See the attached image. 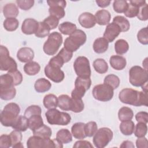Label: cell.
I'll return each mask as SVG.
<instances>
[{"label": "cell", "mask_w": 148, "mask_h": 148, "mask_svg": "<svg viewBox=\"0 0 148 148\" xmlns=\"http://www.w3.org/2000/svg\"><path fill=\"white\" fill-rule=\"evenodd\" d=\"M120 101L124 103L135 106H147V92L139 91L132 88L123 89L119 94Z\"/></svg>", "instance_id": "obj_1"}, {"label": "cell", "mask_w": 148, "mask_h": 148, "mask_svg": "<svg viewBox=\"0 0 148 148\" xmlns=\"http://www.w3.org/2000/svg\"><path fill=\"white\" fill-rule=\"evenodd\" d=\"M20 113V108L16 103H8L0 114L1 123L5 127H12Z\"/></svg>", "instance_id": "obj_2"}, {"label": "cell", "mask_w": 148, "mask_h": 148, "mask_svg": "<svg viewBox=\"0 0 148 148\" xmlns=\"http://www.w3.org/2000/svg\"><path fill=\"white\" fill-rule=\"evenodd\" d=\"M86 40L87 36L85 32L81 29H76L69 37L65 39L64 43V47L73 53L77 51L81 46L83 45Z\"/></svg>", "instance_id": "obj_3"}, {"label": "cell", "mask_w": 148, "mask_h": 148, "mask_svg": "<svg viewBox=\"0 0 148 148\" xmlns=\"http://www.w3.org/2000/svg\"><path fill=\"white\" fill-rule=\"evenodd\" d=\"M47 121L51 125H66L71 121V117L68 113L60 112L56 108L49 109L45 113Z\"/></svg>", "instance_id": "obj_4"}, {"label": "cell", "mask_w": 148, "mask_h": 148, "mask_svg": "<svg viewBox=\"0 0 148 148\" xmlns=\"http://www.w3.org/2000/svg\"><path fill=\"white\" fill-rule=\"evenodd\" d=\"M147 71L140 66L135 65L129 71V81L135 87H140L147 83Z\"/></svg>", "instance_id": "obj_5"}, {"label": "cell", "mask_w": 148, "mask_h": 148, "mask_svg": "<svg viewBox=\"0 0 148 148\" xmlns=\"http://www.w3.org/2000/svg\"><path fill=\"white\" fill-rule=\"evenodd\" d=\"M62 43V36L61 34L58 32H51L43 45V51L49 56L54 55Z\"/></svg>", "instance_id": "obj_6"}, {"label": "cell", "mask_w": 148, "mask_h": 148, "mask_svg": "<svg viewBox=\"0 0 148 148\" xmlns=\"http://www.w3.org/2000/svg\"><path fill=\"white\" fill-rule=\"evenodd\" d=\"M113 134L112 131L107 127L97 130L93 136V143L96 147L103 148L112 140Z\"/></svg>", "instance_id": "obj_7"}, {"label": "cell", "mask_w": 148, "mask_h": 148, "mask_svg": "<svg viewBox=\"0 0 148 148\" xmlns=\"http://www.w3.org/2000/svg\"><path fill=\"white\" fill-rule=\"evenodd\" d=\"M0 69L8 72L17 70L16 62L10 57L8 49L3 45L0 46Z\"/></svg>", "instance_id": "obj_8"}, {"label": "cell", "mask_w": 148, "mask_h": 148, "mask_svg": "<svg viewBox=\"0 0 148 148\" xmlns=\"http://www.w3.org/2000/svg\"><path fill=\"white\" fill-rule=\"evenodd\" d=\"M113 90L110 86L103 83L94 86L92 94L95 99L102 102H107L112 99L114 95Z\"/></svg>", "instance_id": "obj_9"}, {"label": "cell", "mask_w": 148, "mask_h": 148, "mask_svg": "<svg viewBox=\"0 0 148 148\" xmlns=\"http://www.w3.org/2000/svg\"><path fill=\"white\" fill-rule=\"evenodd\" d=\"M73 68L77 76L90 77L91 68L88 59L84 56L78 57L73 63Z\"/></svg>", "instance_id": "obj_10"}, {"label": "cell", "mask_w": 148, "mask_h": 148, "mask_svg": "<svg viewBox=\"0 0 148 148\" xmlns=\"http://www.w3.org/2000/svg\"><path fill=\"white\" fill-rule=\"evenodd\" d=\"M28 148H42V147H56L54 139L43 138L34 135L29 138L27 142Z\"/></svg>", "instance_id": "obj_11"}, {"label": "cell", "mask_w": 148, "mask_h": 148, "mask_svg": "<svg viewBox=\"0 0 148 148\" xmlns=\"http://www.w3.org/2000/svg\"><path fill=\"white\" fill-rule=\"evenodd\" d=\"M44 71L46 76L55 83L61 82L65 77V74L60 67L50 63L45 66Z\"/></svg>", "instance_id": "obj_12"}, {"label": "cell", "mask_w": 148, "mask_h": 148, "mask_svg": "<svg viewBox=\"0 0 148 148\" xmlns=\"http://www.w3.org/2000/svg\"><path fill=\"white\" fill-rule=\"evenodd\" d=\"M47 3L49 6V12L50 15L56 16L59 20L65 16L64 8L66 5L65 1H47Z\"/></svg>", "instance_id": "obj_13"}, {"label": "cell", "mask_w": 148, "mask_h": 148, "mask_svg": "<svg viewBox=\"0 0 148 148\" xmlns=\"http://www.w3.org/2000/svg\"><path fill=\"white\" fill-rule=\"evenodd\" d=\"M120 27L115 23H109L105 29L103 37L108 42H112L120 34Z\"/></svg>", "instance_id": "obj_14"}, {"label": "cell", "mask_w": 148, "mask_h": 148, "mask_svg": "<svg viewBox=\"0 0 148 148\" xmlns=\"http://www.w3.org/2000/svg\"><path fill=\"white\" fill-rule=\"evenodd\" d=\"M39 25V22L31 18L25 19L21 25V31L26 35L35 34Z\"/></svg>", "instance_id": "obj_15"}, {"label": "cell", "mask_w": 148, "mask_h": 148, "mask_svg": "<svg viewBox=\"0 0 148 148\" xmlns=\"http://www.w3.org/2000/svg\"><path fill=\"white\" fill-rule=\"evenodd\" d=\"M78 21L80 25L85 28H92L96 24L95 16L89 12L82 13L79 16Z\"/></svg>", "instance_id": "obj_16"}, {"label": "cell", "mask_w": 148, "mask_h": 148, "mask_svg": "<svg viewBox=\"0 0 148 148\" xmlns=\"http://www.w3.org/2000/svg\"><path fill=\"white\" fill-rule=\"evenodd\" d=\"M17 59L22 62H29L32 61L34 58V50L28 47L20 48L17 53Z\"/></svg>", "instance_id": "obj_17"}, {"label": "cell", "mask_w": 148, "mask_h": 148, "mask_svg": "<svg viewBox=\"0 0 148 148\" xmlns=\"http://www.w3.org/2000/svg\"><path fill=\"white\" fill-rule=\"evenodd\" d=\"M109 62L111 66L115 70H123L127 65L126 59L121 56L118 55H113L110 57Z\"/></svg>", "instance_id": "obj_18"}, {"label": "cell", "mask_w": 148, "mask_h": 148, "mask_svg": "<svg viewBox=\"0 0 148 148\" xmlns=\"http://www.w3.org/2000/svg\"><path fill=\"white\" fill-rule=\"evenodd\" d=\"M96 23L100 25H105L108 24L110 21L111 15L107 10L102 9L97 11L95 14Z\"/></svg>", "instance_id": "obj_19"}, {"label": "cell", "mask_w": 148, "mask_h": 148, "mask_svg": "<svg viewBox=\"0 0 148 148\" xmlns=\"http://www.w3.org/2000/svg\"><path fill=\"white\" fill-rule=\"evenodd\" d=\"M85 124L82 122L75 123L71 127V132L73 136L77 139H83L86 136L85 133Z\"/></svg>", "instance_id": "obj_20"}, {"label": "cell", "mask_w": 148, "mask_h": 148, "mask_svg": "<svg viewBox=\"0 0 148 148\" xmlns=\"http://www.w3.org/2000/svg\"><path fill=\"white\" fill-rule=\"evenodd\" d=\"M19 13L18 8L13 3L6 4L3 8V16L7 18H16Z\"/></svg>", "instance_id": "obj_21"}, {"label": "cell", "mask_w": 148, "mask_h": 148, "mask_svg": "<svg viewBox=\"0 0 148 148\" xmlns=\"http://www.w3.org/2000/svg\"><path fill=\"white\" fill-rule=\"evenodd\" d=\"M109 42L104 38L96 39L93 43V50L98 54L105 53L108 49Z\"/></svg>", "instance_id": "obj_22"}, {"label": "cell", "mask_w": 148, "mask_h": 148, "mask_svg": "<svg viewBox=\"0 0 148 148\" xmlns=\"http://www.w3.org/2000/svg\"><path fill=\"white\" fill-rule=\"evenodd\" d=\"M51 87V84L46 79L39 78L36 80L34 88L36 92L39 93H43L49 91Z\"/></svg>", "instance_id": "obj_23"}, {"label": "cell", "mask_w": 148, "mask_h": 148, "mask_svg": "<svg viewBox=\"0 0 148 148\" xmlns=\"http://www.w3.org/2000/svg\"><path fill=\"white\" fill-rule=\"evenodd\" d=\"M56 139L62 144H66L72 142V136L68 129L62 128L57 132Z\"/></svg>", "instance_id": "obj_24"}, {"label": "cell", "mask_w": 148, "mask_h": 148, "mask_svg": "<svg viewBox=\"0 0 148 148\" xmlns=\"http://www.w3.org/2000/svg\"><path fill=\"white\" fill-rule=\"evenodd\" d=\"M14 130L25 131L29 128L28 119L25 116H18L14 124L12 127Z\"/></svg>", "instance_id": "obj_25"}, {"label": "cell", "mask_w": 148, "mask_h": 148, "mask_svg": "<svg viewBox=\"0 0 148 148\" xmlns=\"http://www.w3.org/2000/svg\"><path fill=\"white\" fill-rule=\"evenodd\" d=\"M40 70V65L35 61H30L24 66V71L26 74L29 76H34L38 74Z\"/></svg>", "instance_id": "obj_26"}, {"label": "cell", "mask_w": 148, "mask_h": 148, "mask_svg": "<svg viewBox=\"0 0 148 148\" xmlns=\"http://www.w3.org/2000/svg\"><path fill=\"white\" fill-rule=\"evenodd\" d=\"M28 119L29 128L33 132L43 125V119L40 114H35L30 116Z\"/></svg>", "instance_id": "obj_27"}, {"label": "cell", "mask_w": 148, "mask_h": 148, "mask_svg": "<svg viewBox=\"0 0 148 148\" xmlns=\"http://www.w3.org/2000/svg\"><path fill=\"white\" fill-rule=\"evenodd\" d=\"M43 102L44 106L47 109L56 108L58 106V98L53 94L46 95L43 98Z\"/></svg>", "instance_id": "obj_28"}, {"label": "cell", "mask_w": 148, "mask_h": 148, "mask_svg": "<svg viewBox=\"0 0 148 148\" xmlns=\"http://www.w3.org/2000/svg\"><path fill=\"white\" fill-rule=\"evenodd\" d=\"M121 132L124 135H131L133 134L135 129L134 123L131 120L122 121L119 126Z\"/></svg>", "instance_id": "obj_29"}, {"label": "cell", "mask_w": 148, "mask_h": 148, "mask_svg": "<svg viewBox=\"0 0 148 148\" xmlns=\"http://www.w3.org/2000/svg\"><path fill=\"white\" fill-rule=\"evenodd\" d=\"M58 106L62 110H71V98L66 94L60 95L58 98Z\"/></svg>", "instance_id": "obj_30"}, {"label": "cell", "mask_w": 148, "mask_h": 148, "mask_svg": "<svg viewBox=\"0 0 148 148\" xmlns=\"http://www.w3.org/2000/svg\"><path fill=\"white\" fill-rule=\"evenodd\" d=\"M58 29L62 34L65 35H70L77 29L76 25L75 24L66 21L60 24V25L58 26Z\"/></svg>", "instance_id": "obj_31"}, {"label": "cell", "mask_w": 148, "mask_h": 148, "mask_svg": "<svg viewBox=\"0 0 148 148\" xmlns=\"http://www.w3.org/2000/svg\"><path fill=\"white\" fill-rule=\"evenodd\" d=\"M113 23L116 24L120 27L121 32L128 31L130 28V22L122 16H115L113 19Z\"/></svg>", "instance_id": "obj_32"}, {"label": "cell", "mask_w": 148, "mask_h": 148, "mask_svg": "<svg viewBox=\"0 0 148 148\" xmlns=\"http://www.w3.org/2000/svg\"><path fill=\"white\" fill-rule=\"evenodd\" d=\"M134 113L132 110L126 106L121 108L118 112V117L120 121H124L127 120H131L133 118Z\"/></svg>", "instance_id": "obj_33"}, {"label": "cell", "mask_w": 148, "mask_h": 148, "mask_svg": "<svg viewBox=\"0 0 148 148\" xmlns=\"http://www.w3.org/2000/svg\"><path fill=\"white\" fill-rule=\"evenodd\" d=\"M129 49L128 42L123 39L117 40L114 43V50L117 54L122 55L126 53Z\"/></svg>", "instance_id": "obj_34"}, {"label": "cell", "mask_w": 148, "mask_h": 148, "mask_svg": "<svg viewBox=\"0 0 148 148\" xmlns=\"http://www.w3.org/2000/svg\"><path fill=\"white\" fill-rule=\"evenodd\" d=\"M93 67L99 73H105L108 70V65L106 61L102 58H97L93 62Z\"/></svg>", "instance_id": "obj_35"}, {"label": "cell", "mask_w": 148, "mask_h": 148, "mask_svg": "<svg viewBox=\"0 0 148 148\" xmlns=\"http://www.w3.org/2000/svg\"><path fill=\"white\" fill-rule=\"evenodd\" d=\"M16 94V90L14 87L0 88V97L2 99L8 101L13 99Z\"/></svg>", "instance_id": "obj_36"}, {"label": "cell", "mask_w": 148, "mask_h": 148, "mask_svg": "<svg viewBox=\"0 0 148 148\" xmlns=\"http://www.w3.org/2000/svg\"><path fill=\"white\" fill-rule=\"evenodd\" d=\"M33 134L34 135L43 138H50L52 135V131L49 127L43 124L40 127L33 131Z\"/></svg>", "instance_id": "obj_37"}, {"label": "cell", "mask_w": 148, "mask_h": 148, "mask_svg": "<svg viewBox=\"0 0 148 148\" xmlns=\"http://www.w3.org/2000/svg\"><path fill=\"white\" fill-rule=\"evenodd\" d=\"M4 28L8 31L16 30L19 25V22L16 18H7L3 23Z\"/></svg>", "instance_id": "obj_38"}, {"label": "cell", "mask_w": 148, "mask_h": 148, "mask_svg": "<svg viewBox=\"0 0 148 148\" xmlns=\"http://www.w3.org/2000/svg\"><path fill=\"white\" fill-rule=\"evenodd\" d=\"M91 85V80L90 77H81L77 76L75 82V87H80L88 90Z\"/></svg>", "instance_id": "obj_39"}, {"label": "cell", "mask_w": 148, "mask_h": 148, "mask_svg": "<svg viewBox=\"0 0 148 148\" xmlns=\"http://www.w3.org/2000/svg\"><path fill=\"white\" fill-rule=\"evenodd\" d=\"M103 82L105 84L110 86L113 90H114L119 86L120 81L117 76L113 74H110L105 77Z\"/></svg>", "instance_id": "obj_40"}, {"label": "cell", "mask_w": 148, "mask_h": 148, "mask_svg": "<svg viewBox=\"0 0 148 148\" xmlns=\"http://www.w3.org/2000/svg\"><path fill=\"white\" fill-rule=\"evenodd\" d=\"M50 29L43 21L39 22L38 29L35 34V36L38 38H45L50 34Z\"/></svg>", "instance_id": "obj_41"}, {"label": "cell", "mask_w": 148, "mask_h": 148, "mask_svg": "<svg viewBox=\"0 0 148 148\" xmlns=\"http://www.w3.org/2000/svg\"><path fill=\"white\" fill-rule=\"evenodd\" d=\"M135 136L139 138L145 136L147 132V126L146 123L138 122L134 129Z\"/></svg>", "instance_id": "obj_42"}, {"label": "cell", "mask_w": 148, "mask_h": 148, "mask_svg": "<svg viewBox=\"0 0 148 148\" xmlns=\"http://www.w3.org/2000/svg\"><path fill=\"white\" fill-rule=\"evenodd\" d=\"M84 104L82 99H74L71 98V110L75 113H80L83 110Z\"/></svg>", "instance_id": "obj_43"}, {"label": "cell", "mask_w": 148, "mask_h": 148, "mask_svg": "<svg viewBox=\"0 0 148 148\" xmlns=\"http://www.w3.org/2000/svg\"><path fill=\"white\" fill-rule=\"evenodd\" d=\"M113 7L114 10L119 13H124L127 9L128 3L124 0H116L113 2Z\"/></svg>", "instance_id": "obj_44"}, {"label": "cell", "mask_w": 148, "mask_h": 148, "mask_svg": "<svg viewBox=\"0 0 148 148\" xmlns=\"http://www.w3.org/2000/svg\"><path fill=\"white\" fill-rule=\"evenodd\" d=\"M140 8V7H139L137 5L130 2L129 3H128L127 9L124 13L126 17L133 18L134 17L137 16Z\"/></svg>", "instance_id": "obj_45"}, {"label": "cell", "mask_w": 148, "mask_h": 148, "mask_svg": "<svg viewBox=\"0 0 148 148\" xmlns=\"http://www.w3.org/2000/svg\"><path fill=\"white\" fill-rule=\"evenodd\" d=\"M85 133L86 136L92 137L98 130V126L95 121H90L85 124Z\"/></svg>", "instance_id": "obj_46"}, {"label": "cell", "mask_w": 148, "mask_h": 148, "mask_svg": "<svg viewBox=\"0 0 148 148\" xmlns=\"http://www.w3.org/2000/svg\"><path fill=\"white\" fill-rule=\"evenodd\" d=\"M42 109L40 106L38 105H31L28 106L25 110L24 116L27 118H29L30 116L35 115V114H40L41 115Z\"/></svg>", "instance_id": "obj_47"}, {"label": "cell", "mask_w": 148, "mask_h": 148, "mask_svg": "<svg viewBox=\"0 0 148 148\" xmlns=\"http://www.w3.org/2000/svg\"><path fill=\"white\" fill-rule=\"evenodd\" d=\"M137 39L138 41L142 45H146L148 44V34L147 27L142 28L137 34Z\"/></svg>", "instance_id": "obj_48"}, {"label": "cell", "mask_w": 148, "mask_h": 148, "mask_svg": "<svg viewBox=\"0 0 148 148\" xmlns=\"http://www.w3.org/2000/svg\"><path fill=\"white\" fill-rule=\"evenodd\" d=\"M45 23L47 24V25L49 27L50 30L56 28L59 23V19L56 16L50 15L47 17H46L43 21Z\"/></svg>", "instance_id": "obj_49"}, {"label": "cell", "mask_w": 148, "mask_h": 148, "mask_svg": "<svg viewBox=\"0 0 148 148\" xmlns=\"http://www.w3.org/2000/svg\"><path fill=\"white\" fill-rule=\"evenodd\" d=\"M16 2L17 6L23 10L30 9L34 5V0H17Z\"/></svg>", "instance_id": "obj_50"}, {"label": "cell", "mask_w": 148, "mask_h": 148, "mask_svg": "<svg viewBox=\"0 0 148 148\" xmlns=\"http://www.w3.org/2000/svg\"><path fill=\"white\" fill-rule=\"evenodd\" d=\"M21 132V131H20L14 130L9 134L12 140V147H13L16 144L21 142L23 137Z\"/></svg>", "instance_id": "obj_51"}, {"label": "cell", "mask_w": 148, "mask_h": 148, "mask_svg": "<svg viewBox=\"0 0 148 148\" xmlns=\"http://www.w3.org/2000/svg\"><path fill=\"white\" fill-rule=\"evenodd\" d=\"M57 54L62 58L64 63H66L69 61L73 56V53L67 50L64 47L62 48Z\"/></svg>", "instance_id": "obj_52"}, {"label": "cell", "mask_w": 148, "mask_h": 148, "mask_svg": "<svg viewBox=\"0 0 148 148\" xmlns=\"http://www.w3.org/2000/svg\"><path fill=\"white\" fill-rule=\"evenodd\" d=\"M12 146V140L9 135L3 134L0 136V147L9 148Z\"/></svg>", "instance_id": "obj_53"}, {"label": "cell", "mask_w": 148, "mask_h": 148, "mask_svg": "<svg viewBox=\"0 0 148 148\" xmlns=\"http://www.w3.org/2000/svg\"><path fill=\"white\" fill-rule=\"evenodd\" d=\"M8 73H9L12 76L14 86H18L23 81V75L20 71L16 70L12 72H8Z\"/></svg>", "instance_id": "obj_54"}, {"label": "cell", "mask_w": 148, "mask_h": 148, "mask_svg": "<svg viewBox=\"0 0 148 148\" xmlns=\"http://www.w3.org/2000/svg\"><path fill=\"white\" fill-rule=\"evenodd\" d=\"M86 92V90L83 88L75 87V88L71 92V98L74 99H82L84 95Z\"/></svg>", "instance_id": "obj_55"}, {"label": "cell", "mask_w": 148, "mask_h": 148, "mask_svg": "<svg viewBox=\"0 0 148 148\" xmlns=\"http://www.w3.org/2000/svg\"><path fill=\"white\" fill-rule=\"evenodd\" d=\"M137 17L142 21H146L148 19V12H147V4L146 3L139 9V13L137 15Z\"/></svg>", "instance_id": "obj_56"}, {"label": "cell", "mask_w": 148, "mask_h": 148, "mask_svg": "<svg viewBox=\"0 0 148 148\" xmlns=\"http://www.w3.org/2000/svg\"><path fill=\"white\" fill-rule=\"evenodd\" d=\"M135 119L138 122L147 124L148 122V113L146 112H139L135 115Z\"/></svg>", "instance_id": "obj_57"}, {"label": "cell", "mask_w": 148, "mask_h": 148, "mask_svg": "<svg viewBox=\"0 0 148 148\" xmlns=\"http://www.w3.org/2000/svg\"><path fill=\"white\" fill-rule=\"evenodd\" d=\"M73 147L75 148H79V147H86V148H93V146L91 143L87 140H78L75 142L74 144Z\"/></svg>", "instance_id": "obj_58"}, {"label": "cell", "mask_w": 148, "mask_h": 148, "mask_svg": "<svg viewBox=\"0 0 148 148\" xmlns=\"http://www.w3.org/2000/svg\"><path fill=\"white\" fill-rule=\"evenodd\" d=\"M147 139L145 137H139L136 140V145L138 148H147L148 147Z\"/></svg>", "instance_id": "obj_59"}, {"label": "cell", "mask_w": 148, "mask_h": 148, "mask_svg": "<svg viewBox=\"0 0 148 148\" xmlns=\"http://www.w3.org/2000/svg\"><path fill=\"white\" fill-rule=\"evenodd\" d=\"M95 2L98 5V6L100 8L107 7L110 3V1H107V0H97Z\"/></svg>", "instance_id": "obj_60"}, {"label": "cell", "mask_w": 148, "mask_h": 148, "mask_svg": "<svg viewBox=\"0 0 148 148\" xmlns=\"http://www.w3.org/2000/svg\"><path fill=\"white\" fill-rule=\"evenodd\" d=\"M135 146L133 144V143L130 140H125L123 142L121 145H120V147H132L134 148Z\"/></svg>", "instance_id": "obj_61"}, {"label": "cell", "mask_w": 148, "mask_h": 148, "mask_svg": "<svg viewBox=\"0 0 148 148\" xmlns=\"http://www.w3.org/2000/svg\"><path fill=\"white\" fill-rule=\"evenodd\" d=\"M130 2L135 4L136 5H137L139 7H142L143 5H145L146 3V1L145 0H134V1H130Z\"/></svg>", "instance_id": "obj_62"}, {"label": "cell", "mask_w": 148, "mask_h": 148, "mask_svg": "<svg viewBox=\"0 0 148 148\" xmlns=\"http://www.w3.org/2000/svg\"><path fill=\"white\" fill-rule=\"evenodd\" d=\"M12 147H13V148H24V146L23 145L21 142H20V143H17L15 145H14Z\"/></svg>", "instance_id": "obj_63"}, {"label": "cell", "mask_w": 148, "mask_h": 148, "mask_svg": "<svg viewBox=\"0 0 148 148\" xmlns=\"http://www.w3.org/2000/svg\"><path fill=\"white\" fill-rule=\"evenodd\" d=\"M147 58H145V60H144V61H145V63L143 61V65H144V66H145V69L146 70H147Z\"/></svg>", "instance_id": "obj_64"}]
</instances>
